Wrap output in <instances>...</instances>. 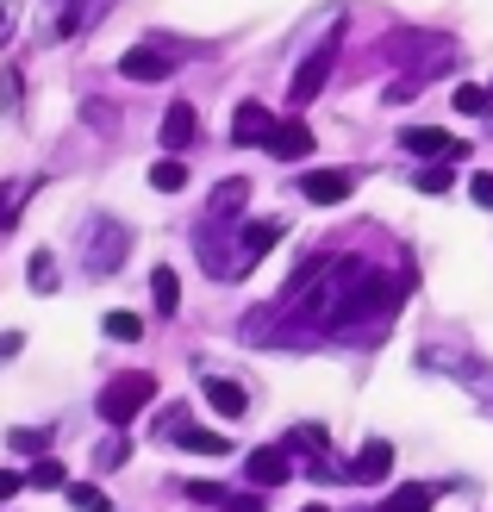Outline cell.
I'll return each mask as SVG.
<instances>
[{
  "mask_svg": "<svg viewBox=\"0 0 493 512\" xmlns=\"http://www.w3.org/2000/svg\"><path fill=\"white\" fill-rule=\"evenodd\" d=\"M281 244V225L275 219H244V225H206L200 232V263L206 275H219V281H238L250 275L263 256Z\"/></svg>",
  "mask_w": 493,
  "mask_h": 512,
  "instance_id": "cell-1",
  "label": "cell"
},
{
  "mask_svg": "<svg viewBox=\"0 0 493 512\" xmlns=\"http://www.w3.org/2000/svg\"><path fill=\"white\" fill-rule=\"evenodd\" d=\"M150 400H157V375H150V369H125V375H113L107 388H100V419H107L113 431H125Z\"/></svg>",
  "mask_w": 493,
  "mask_h": 512,
  "instance_id": "cell-2",
  "label": "cell"
},
{
  "mask_svg": "<svg viewBox=\"0 0 493 512\" xmlns=\"http://www.w3.org/2000/svg\"><path fill=\"white\" fill-rule=\"evenodd\" d=\"M181 57H194V44H181V38H157V44L125 50V57H119V75H125V82H169V69H175Z\"/></svg>",
  "mask_w": 493,
  "mask_h": 512,
  "instance_id": "cell-3",
  "label": "cell"
},
{
  "mask_svg": "<svg viewBox=\"0 0 493 512\" xmlns=\"http://www.w3.org/2000/svg\"><path fill=\"white\" fill-rule=\"evenodd\" d=\"M337 50H344V38H337V32H325V38H319V50H313V57H306V63L294 69V82H288L294 107H306V100H319V94H325L331 69H337Z\"/></svg>",
  "mask_w": 493,
  "mask_h": 512,
  "instance_id": "cell-4",
  "label": "cell"
},
{
  "mask_svg": "<svg viewBox=\"0 0 493 512\" xmlns=\"http://www.w3.org/2000/svg\"><path fill=\"white\" fill-rule=\"evenodd\" d=\"M107 7L113 0H44V25H50V38H82Z\"/></svg>",
  "mask_w": 493,
  "mask_h": 512,
  "instance_id": "cell-5",
  "label": "cell"
},
{
  "mask_svg": "<svg viewBox=\"0 0 493 512\" xmlns=\"http://www.w3.org/2000/svg\"><path fill=\"white\" fill-rule=\"evenodd\" d=\"M400 150H406V157H425V163H462V157H469V144L450 138V132H437V125H412V132H400Z\"/></svg>",
  "mask_w": 493,
  "mask_h": 512,
  "instance_id": "cell-6",
  "label": "cell"
},
{
  "mask_svg": "<svg viewBox=\"0 0 493 512\" xmlns=\"http://www.w3.org/2000/svg\"><path fill=\"white\" fill-rule=\"evenodd\" d=\"M125 250H132V238H125V225H94V238H88V250H82V263L94 269V275H113L119 263H125Z\"/></svg>",
  "mask_w": 493,
  "mask_h": 512,
  "instance_id": "cell-7",
  "label": "cell"
},
{
  "mask_svg": "<svg viewBox=\"0 0 493 512\" xmlns=\"http://www.w3.org/2000/svg\"><path fill=\"white\" fill-rule=\"evenodd\" d=\"M300 194L313 200V207H337V200L356 194V175L350 169H313V175H300Z\"/></svg>",
  "mask_w": 493,
  "mask_h": 512,
  "instance_id": "cell-8",
  "label": "cell"
},
{
  "mask_svg": "<svg viewBox=\"0 0 493 512\" xmlns=\"http://www.w3.org/2000/svg\"><path fill=\"white\" fill-rule=\"evenodd\" d=\"M269 157H281V163H306V157H313V125H306L300 113H294V119H275Z\"/></svg>",
  "mask_w": 493,
  "mask_h": 512,
  "instance_id": "cell-9",
  "label": "cell"
},
{
  "mask_svg": "<svg viewBox=\"0 0 493 512\" xmlns=\"http://www.w3.org/2000/svg\"><path fill=\"white\" fill-rule=\"evenodd\" d=\"M244 207H250V182L244 175H225V182L213 188V200H206V225H231Z\"/></svg>",
  "mask_w": 493,
  "mask_h": 512,
  "instance_id": "cell-10",
  "label": "cell"
},
{
  "mask_svg": "<svg viewBox=\"0 0 493 512\" xmlns=\"http://www.w3.org/2000/svg\"><path fill=\"white\" fill-rule=\"evenodd\" d=\"M250 481L256 488H281V481H294V456L281 450V444H269V450H250Z\"/></svg>",
  "mask_w": 493,
  "mask_h": 512,
  "instance_id": "cell-11",
  "label": "cell"
},
{
  "mask_svg": "<svg viewBox=\"0 0 493 512\" xmlns=\"http://www.w3.org/2000/svg\"><path fill=\"white\" fill-rule=\"evenodd\" d=\"M231 138H238V144H263V150H269V138H275V113H269V107H256V100H244V107L231 113Z\"/></svg>",
  "mask_w": 493,
  "mask_h": 512,
  "instance_id": "cell-12",
  "label": "cell"
},
{
  "mask_svg": "<svg viewBox=\"0 0 493 512\" xmlns=\"http://www.w3.org/2000/svg\"><path fill=\"white\" fill-rule=\"evenodd\" d=\"M194 125H200V119H194V107H188V100H169V113H163V132H157L169 157H181V150H188V144L200 138Z\"/></svg>",
  "mask_w": 493,
  "mask_h": 512,
  "instance_id": "cell-13",
  "label": "cell"
},
{
  "mask_svg": "<svg viewBox=\"0 0 493 512\" xmlns=\"http://www.w3.org/2000/svg\"><path fill=\"white\" fill-rule=\"evenodd\" d=\"M387 469H394V444L387 438H369L356 450V463H350V481H362V488H369V481H387Z\"/></svg>",
  "mask_w": 493,
  "mask_h": 512,
  "instance_id": "cell-14",
  "label": "cell"
},
{
  "mask_svg": "<svg viewBox=\"0 0 493 512\" xmlns=\"http://www.w3.org/2000/svg\"><path fill=\"white\" fill-rule=\"evenodd\" d=\"M206 406H213L219 419H238L244 406H250V394L238 388V381H225V375H213V381H206Z\"/></svg>",
  "mask_w": 493,
  "mask_h": 512,
  "instance_id": "cell-15",
  "label": "cell"
},
{
  "mask_svg": "<svg viewBox=\"0 0 493 512\" xmlns=\"http://www.w3.org/2000/svg\"><path fill=\"white\" fill-rule=\"evenodd\" d=\"M431 506H437V488H431V481H400V488L387 494L381 512H431Z\"/></svg>",
  "mask_w": 493,
  "mask_h": 512,
  "instance_id": "cell-16",
  "label": "cell"
},
{
  "mask_svg": "<svg viewBox=\"0 0 493 512\" xmlns=\"http://www.w3.org/2000/svg\"><path fill=\"white\" fill-rule=\"evenodd\" d=\"M150 188H157V194H181V188H188V163H181V157L150 163Z\"/></svg>",
  "mask_w": 493,
  "mask_h": 512,
  "instance_id": "cell-17",
  "label": "cell"
},
{
  "mask_svg": "<svg viewBox=\"0 0 493 512\" xmlns=\"http://www.w3.org/2000/svg\"><path fill=\"white\" fill-rule=\"evenodd\" d=\"M100 331H107L113 344H138V338H144V319H138V313H125V306H119V313H107V319H100Z\"/></svg>",
  "mask_w": 493,
  "mask_h": 512,
  "instance_id": "cell-18",
  "label": "cell"
},
{
  "mask_svg": "<svg viewBox=\"0 0 493 512\" xmlns=\"http://www.w3.org/2000/svg\"><path fill=\"white\" fill-rule=\"evenodd\" d=\"M25 488H44V494H57V488H69V469L57 463V456H38V469L25 475Z\"/></svg>",
  "mask_w": 493,
  "mask_h": 512,
  "instance_id": "cell-19",
  "label": "cell"
},
{
  "mask_svg": "<svg viewBox=\"0 0 493 512\" xmlns=\"http://www.w3.org/2000/svg\"><path fill=\"white\" fill-rule=\"evenodd\" d=\"M63 494H69V506H75V512H113V500L100 494V488H88V481H69Z\"/></svg>",
  "mask_w": 493,
  "mask_h": 512,
  "instance_id": "cell-20",
  "label": "cell"
},
{
  "mask_svg": "<svg viewBox=\"0 0 493 512\" xmlns=\"http://www.w3.org/2000/svg\"><path fill=\"white\" fill-rule=\"evenodd\" d=\"M450 182H456L450 163H425L419 175H412V188H419V194H450Z\"/></svg>",
  "mask_w": 493,
  "mask_h": 512,
  "instance_id": "cell-21",
  "label": "cell"
},
{
  "mask_svg": "<svg viewBox=\"0 0 493 512\" xmlns=\"http://www.w3.org/2000/svg\"><path fill=\"white\" fill-rule=\"evenodd\" d=\"M32 294H57V256L32 250Z\"/></svg>",
  "mask_w": 493,
  "mask_h": 512,
  "instance_id": "cell-22",
  "label": "cell"
},
{
  "mask_svg": "<svg viewBox=\"0 0 493 512\" xmlns=\"http://www.w3.org/2000/svg\"><path fill=\"white\" fill-rule=\"evenodd\" d=\"M175 444H181V450H200V456H225V450H231L219 431H175Z\"/></svg>",
  "mask_w": 493,
  "mask_h": 512,
  "instance_id": "cell-23",
  "label": "cell"
},
{
  "mask_svg": "<svg viewBox=\"0 0 493 512\" xmlns=\"http://www.w3.org/2000/svg\"><path fill=\"white\" fill-rule=\"evenodd\" d=\"M150 288H157V313H175V306H181V288H175V269H157V275H150Z\"/></svg>",
  "mask_w": 493,
  "mask_h": 512,
  "instance_id": "cell-24",
  "label": "cell"
},
{
  "mask_svg": "<svg viewBox=\"0 0 493 512\" xmlns=\"http://www.w3.org/2000/svg\"><path fill=\"white\" fill-rule=\"evenodd\" d=\"M487 107H493V94H487V88H475V82H469V88H456V113H487Z\"/></svg>",
  "mask_w": 493,
  "mask_h": 512,
  "instance_id": "cell-25",
  "label": "cell"
},
{
  "mask_svg": "<svg viewBox=\"0 0 493 512\" xmlns=\"http://www.w3.org/2000/svg\"><path fill=\"white\" fill-rule=\"evenodd\" d=\"M125 463V438H107V444H94V469H119Z\"/></svg>",
  "mask_w": 493,
  "mask_h": 512,
  "instance_id": "cell-26",
  "label": "cell"
},
{
  "mask_svg": "<svg viewBox=\"0 0 493 512\" xmlns=\"http://www.w3.org/2000/svg\"><path fill=\"white\" fill-rule=\"evenodd\" d=\"M13 450H25V456H44V450H50V431H13Z\"/></svg>",
  "mask_w": 493,
  "mask_h": 512,
  "instance_id": "cell-27",
  "label": "cell"
},
{
  "mask_svg": "<svg viewBox=\"0 0 493 512\" xmlns=\"http://www.w3.org/2000/svg\"><path fill=\"white\" fill-rule=\"evenodd\" d=\"M25 194H32V188H19V194L0 188V232H13V219H19V200H25Z\"/></svg>",
  "mask_w": 493,
  "mask_h": 512,
  "instance_id": "cell-28",
  "label": "cell"
},
{
  "mask_svg": "<svg viewBox=\"0 0 493 512\" xmlns=\"http://www.w3.org/2000/svg\"><path fill=\"white\" fill-rule=\"evenodd\" d=\"M13 107H19V75L0 69V113H13Z\"/></svg>",
  "mask_w": 493,
  "mask_h": 512,
  "instance_id": "cell-29",
  "label": "cell"
},
{
  "mask_svg": "<svg viewBox=\"0 0 493 512\" xmlns=\"http://www.w3.org/2000/svg\"><path fill=\"white\" fill-rule=\"evenodd\" d=\"M188 500H206V506H225L231 494H225V488H213V481H194V488H188Z\"/></svg>",
  "mask_w": 493,
  "mask_h": 512,
  "instance_id": "cell-30",
  "label": "cell"
},
{
  "mask_svg": "<svg viewBox=\"0 0 493 512\" xmlns=\"http://www.w3.org/2000/svg\"><path fill=\"white\" fill-rule=\"evenodd\" d=\"M469 200L475 207H493V175H469Z\"/></svg>",
  "mask_w": 493,
  "mask_h": 512,
  "instance_id": "cell-31",
  "label": "cell"
},
{
  "mask_svg": "<svg viewBox=\"0 0 493 512\" xmlns=\"http://www.w3.org/2000/svg\"><path fill=\"white\" fill-rule=\"evenodd\" d=\"M225 512H263V500H256V494H231Z\"/></svg>",
  "mask_w": 493,
  "mask_h": 512,
  "instance_id": "cell-32",
  "label": "cell"
},
{
  "mask_svg": "<svg viewBox=\"0 0 493 512\" xmlns=\"http://www.w3.org/2000/svg\"><path fill=\"white\" fill-rule=\"evenodd\" d=\"M25 488V475H13V469H0V500H13Z\"/></svg>",
  "mask_w": 493,
  "mask_h": 512,
  "instance_id": "cell-33",
  "label": "cell"
},
{
  "mask_svg": "<svg viewBox=\"0 0 493 512\" xmlns=\"http://www.w3.org/2000/svg\"><path fill=\"white\" fill-rule=\"evenodd\" d=\"M19 350V331H0V356H13Z\"/></svg>",
  "mask_w": 493,
  "mask_h": 512,
  "instance_id": "cell-34",
  "label": "cell"
},
{
  "mask_svg": "<svg viewBox=\"0 0 493 512\" xmlns=\"http://www.w3.org/2000/svg\"><path fill=\"white\" fill-rule=\"evenodd\" d=\"M0 32H7V13H0Z\"/></svg>",
  "mask_w": 493,
  "mask_h": 512,
  "instance_id": "cell-35",
  "label": "cell"
},
{
  "mask_svg": "<svg viewBox=\"0 0 493 512\" xmlns=\"http://www.w3.org/2000/svg\"><path fill=\"white\" fill-rule=\"evenodd\" d=\"M306 512H325V506H306Z\"/></svg>",
  "mask_w": 493,
  "mask_h": 512,
  "instance_id": "cell-36",
  "label": "cell"
},
{
  "mask_svg": "<svg viewBox=\"0 0 493 512\" xmlns=\"http://www.w3.org/2000/svg\"><path fill=\"white\" fill-rule=\"evenodd\" d=\"M487 94H493V88H487Z\"/></svg>",
  "mask_w": 493,
  "mask_h": 512,
  "instance_id": "cell-37",
  "label": "cell"
}]
</instances>
